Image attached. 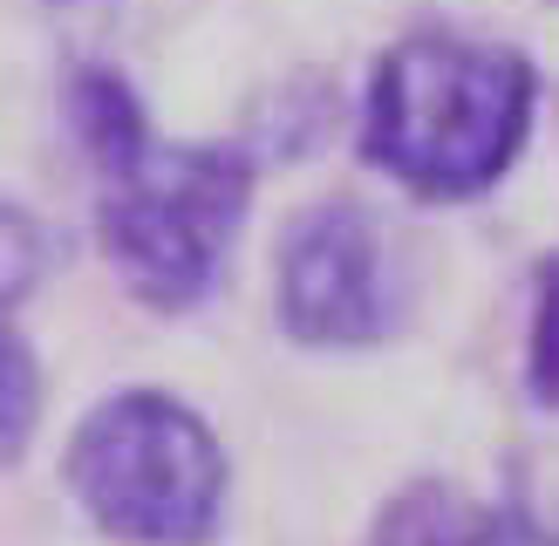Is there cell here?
Instances as JSON below:
<instances>
[{
  "instance_id": "6da1fadb",
  "label": "cell",
  "mask_w": 559,
  "mask_h": 546,
  "mask_svg": "<svg viewBox=\"0 0 559 546\" xmlns=\"http://www.w3.org/2000/svg\"><path fill=\"white\" fill-rule=\"evenodd\" d=\"M539 62L519 41L424 21L361 82L355 157L424 205H471L512 178L539 123Z\"/></svg>"
},
{
  "instance_id": "7a4b0ae2",
  "label": "cell",
  "mask_w": 559,
  "mask_h": 546,
  "mask_svg": "<svg viewBox=\"0 0 559 546\" xmlns=\"http://www.w3.org/2000/svg\"><path fill=\"white\" fill-rule=\"evenodd\" d=\"M55 472L109 546H212L233 506V458L212 417L157 382L103 390Z\"/></svg>"
},
{
  "instance_id": "3957f363",
  "label": "cell",
  "mask_w": 559,
  "mask_h": 546,
  "mask_svg": "<svg viewBox=\"0 0 559 546\" xmlns=\"http://www.w3.org/2000/svg\"><path fill=\"white\" fill-rule=\"evenodd\" d=\"M260 199V151L239 136L157 144L96 185V253L136 308L191 314L226 281V260Z\"/></svg>"
},
{
  "instance_id": "277c9868",
  "label": "cell",
  "mask_w": 559,
  "mask_h": 546,
  "mask_svg": "<svg viewBox=\"0 0 559 546\" xmlns=\"http://www.w3.org/2000/svg\"><path fill=\"white\" fill-rule=\"evenodd\" d=\"M403 294H396V253L376 205L361 199H314L300 205L273 246V321L280 335L321 355L376 348L396 335Z\"/></svg>"
},
{
  "instance_id": "5b68a950",
  "label": "cell",
  "mask_w": 559,
  "mask_h": 546,
  "mask_svg": "<svg viewBox=\"0 0 559 546\" xmlns=\"http://www.w3.org/2000/svg\"><path fill=\"white\" fill-rule=\"evenodd\" d=\"M361 546H519L498 499H478L457 478H409L369 512Z\"/></svg>"
},
{
  "instance_id": "8992f818",
  "label": "cell",
  "mask_w": 559,
  "mask_h": 546,
  "mask_svg": "<svg viewBox=\"0 0 559 546\" xmlns=\"http://www.w3.org/2000/svg\"><path fill=\"white\" fill-rule=\"evenodd\" d=\"M62 130L75 136V151L90 157L96 185L130 171V164L157 144V123H151L144 96H136V82L109 62H75L62 75Z\"/></svg>"
},
{
  "instance_id": "52a82bcc",
  "label": "cell",
  "mask_w": 559,
  "mask_h": 546,
  "mask_svg": "<svg viewBox=\"0 0 559 546\" xmlns=\"http://www.w3.org/2000/svg\"><path fill=\"white\" fill-rule=\"evenodd\" d=\"M48 417V369L14 314H0V464H21Z\"/></svg>"
},
{
  "instance_id": "ba28073f",
  "label": "cell",
  "mask_w": 559,
  "mask_h": 546,
  "mask_svg": "<svg viewBox=\"0 0 559 546\" xmlns=\"http://www.w3.org/2000/svg\"><path fill=\"white\" fill-rule=\"evenodd\" d=\"M525 396L533 410L559 417V253L533 273V314H525Z\"/></svg>"
},
{
  "instance_id": "9c48e42d",
  "label": "cell",
  "mask_w": 559,
  "mask_h": 546,
  "mask_svg": "<svg viewBox=\"0 0 559 546\" xmlns=\"http://www.w3.org/2000/svg\"><path fill=\"white\" fill-rule=\"evenodd\" d=\"M498 512L519 546H559V444L519 464V485L512 499H498Z\"/></svg>"
},
{
  "instance_id": "30bf717a",
  "label": "cell",
  "mask_w": 559,
  "mask_h": 546,
  "mask_svg": "<svg viewBox=\"0 0 559 546\" xmlns=\"http://www.w3.org/2000/svg\"><path fill=\"white\" fill-rule=\"evenodd\" d=\"M41 266H48L41 218L21 199H0V314H21V300L41 287Z\"/></svg>"
},
{
  "instance_id": "8fae6325",
  "label": "cell",
  "mask_w": 559,
  "mask_h": 546,
  "mask_svg": "<svg viewBox=\"0 0 559 546\" xmlns=\"http://www.w3.org/2000/svg\"><path fill=\"white\" fill-rule=\"evenodd\" d=\"M552 8H559V0H552Z\"/></svg>"
}]
</instances>
